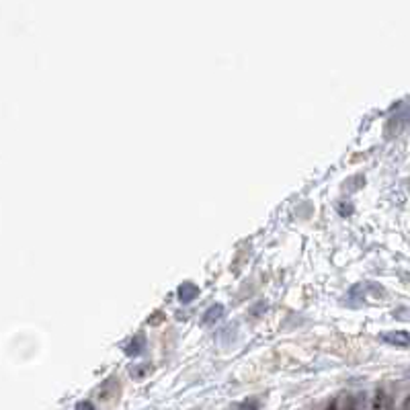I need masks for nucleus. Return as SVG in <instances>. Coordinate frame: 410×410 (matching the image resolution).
Masks as SVG:
<instances>
[{"mask_svg": "<svg viewBox=\"0 0 410 410\" xmlns=\"http://www.w3.org/2000/svg\"><path fill=\"white\" fill-rule=\"evenodd\" d=\"M382 340L388 345L394 347H410V333H404V330H392V333H384Z\"/></svg>", "mask_w": 410, "mask_h": 410, "instance_id": "nucleus-1", "label": "nucleus"}, {"mask_svg": "<svg viewBox=\"0 0 410 410\" xmlns=\"http://www.w3.org/2000/svg\"><path fill=\"white\" fill-rule=\"evenodd\" d=\"M199 293V289H197V285H193L191 281H185L183 285L179 287V298L183 300V302H191L195 295Z\"/></svg>", "mask_w": 410, "mask_h": 410, "instance_id": "nucleus-2", "label": "nucleus"}, {"mask_svg": "<svg viewBox=\"0 0 410 410\" xmlns=\"http://www.w3.org/2000/svg\"><path fill=\"white\" fill-rule=\"evenodd\" d=\"M224 314V306H220V304H215V306H211L209 310H207V314L203 316V322L205 324H209V322H213V320H218V318Z\"/></svg>", "mask_w": 410, "mask_h": 410, "instance_id": "nucleus-3", "label": "nucleus"}, {"mask_svg": "<svg viewBox=\"0 0 410 410\" xmlns=\"http://www.w3.org/2000/svg\"><path fill=\"white\" fill-rule=\"evenodd\" d=\"M76 410H95V408H93V404H90V402H80L76 406Z\"/></svg>", "mask_w": 410, "mask_h": 410, "instance_id": "nucleus-4", "label": "nucleus"}]
</instances>
